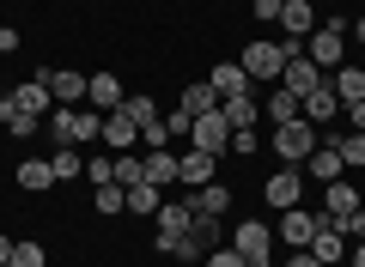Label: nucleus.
Masks as SVG:
<instances>
[{"label": "nucleus", "mask_w": 365, "mask_h": 267, "mask_svg": "<svg viewBox=\"0 0 365 267\" xmlns=\"http://www.w3.org/2000/svg\"><path fill=\"white\" fill-rule=\"evenodd\" d=\"M49 127H55V134H49L55 146H91V140H104V115L91 110V103H86V110L55 103V110H49Z\"/></svg>", "instance_id": "obj_1"}, {"label": "nucleus", "mask_w": 365, "mask_h": 267, "mask_svg": "<svg viewBox=\"0 0 365 267\" xmlns=\"http://www.w3.org/2000/svg\"><path fill=\"white\" fill-rule=\"evenodd\" d=\"M347 31H353V25H347V19H335V13L317 19V31L304 37V55H311L323 73H329V67H341V55H347Z\"/></svg>", "instance_id": "obj_2"}, {"label": "nucleus", "mask_w": 365, "mask_h": 267, "mask_svg": "<svg viewBox=\"0 0 365 267\" xmlns=\"http://www.w3.org/2000/svg\"><path fill=\"white\" fill-rule=\"evenodd\" d=\"M317 140H323V127H311L304 115L274 127V152H280V164H304V158L317 152Z\"/></svg>", "instance_id": "obj_3"}, {"label": "nucleus", "mask_w": 365, "mask_h": 267, "mask_svg": "<svg viewBox=\"0 0 365 267\" xmlns=\"http://www.w3.org/2000/svg\"><path fill=\"white\" fill-rule=\"evenodd\" d=\"M189 146H195V152H213V158H220L225 146H232V122H225L220 110L195 115V127H189Z\"/></svg>", "instance_id": "obj_4"}, {"label": "nucleus", "mask_w": 365, "mask_h": 267, "mask_svg": "<svg viewBox=\"0 0 365 267\" xmlns=\"http://www.w3.org/2000/svg\"><path fill=\"white\" fill-rule=\"evenodd\" d=\"M323 79H329V73H323V67L311 61V55H292V61L280 67V91H292V98H299V103L311 98V91L323 85Z\"/></svg>", "instance_id": "obj_5"}, {"label": "nucleus", "mask_w": 365, "mask_h": 267, "mask_svg": "<svg viewBox=\"0 0 365 267\" xmlns=\"http://www.w3.org/2000/svg\"><path fill=\"white\" fill-rule=\"evenodd\" d=\"M13 103H19L25 115H37V122H43V115L55 110V91H49V67H37V73H31L25 85H13Z\"/></svg>", "instance_id": "obj_6"}, {"label": "nucleus", "mask_w": 365, "mask_h": 267, "mask_svg": "<svg viewBox=\"0 0 365 267\" xmlns=\"http://www.w3.org/2000/svg\"><path fill=\"white\" fill-rule=\"evenodd\" d=\"M299 194H304V177H299L292 164H280L268 182H262V201H268V206H280V213H287V206H299Z\"/></svg>", "instance_id": "obj_7"}, {"label": "nucleus", "mask_w": 365, "mask_h": 267, "mask_svg": "<svg viewBox=\"0 0 365 267\" xmlns=\"http://www.w3.org/2000/svg\"><path fill=\"white\" fill-rule=\"evenodd\" d=\"M232 249L244 255V261H262V255H274V231L262 225V219H244V225L232 231Z\"/></svg>", "instance_id": "obj_8"}, {"label": "nucleus", "mask_w": 365, "mask_h": 267, "mask_svg": "<svg viewBox=\"0 0 365 267\" xmlns=\"http://www.w3.org/2000/svg\"><path fill=\"white\" fill-rule=\"evenodd\" d=\"M122 98H128V91H122V79H116V73H91V79H86V103H91L98 115L122 110Z\"/></svg>", "instance_id": "obj_9"}, {"label": "nucleus", "mask_w": 365, "mask_h": 267, "mask_svg": "<svg viewBox=\"0 0 365 267\" xmlns=\"http://www.w3.org/2000/svg\"><path fill=\"white\" fill-rule=\"evenodd\" d=\"M311 237H317V213L287 206V213H280V243H287V249H311Z\"/></svg>", "instance_id": "obj_10"}, {"label": "nucleus", "mask_w": 365, "mask_h": 267, "mask_svg": "<svg viewBox=\"0 0 365 267\" xmlns=\"http://www.w3.org/2000/svg\"><path fill=\"white\" fill-rule=\"evenodd\" d=\"M49 91L67 110H86V73H73V67H49Z\"/></svg>", "instance_id": "obj_11"}, {"label": "nucleus", "mask_w": 365, "mask_h": 267, "mask_svg": "<svg viewBox=\"0 0 365 267\" xmlns=\"http://www.w3.org/2000/svg\"><path fill=\"white\" fill-rule=\"evenodd\" d=\"M225 206H232V189H225V182H201V189L189 194V213L195 219H225Z\"/></svg>", "instance_id": "obj_12"}, {"label": "nucleus", "mask_w": 365, "mask_h": 267, "mask_svg": "<svg viewBox=\"0 0 365 267\" xmlns=\"http://www.w3.org/2000/svg\"><path fill=\"white\" fill-rule=\"evenodd\" d=\"M280 31L304 43L317 31V6H311V0H280Z\"/></svg>", "instance_id": "obj_13"}, {"label": "nucleus", "mask_w": 365, "mask_h": 267, "mask_svg": "<svg viewBox=\"0 0 365 267\" xmlns=\"http://www.w3.org/2000/svg\"><path fill=\"white\" fill-rule=\"evenodd\" d=\"M134 140H140V122H134L128 110H110V115H104V146H116V152H134Z\"/></svg>", "instance_id": "obj_14"}, {"label": "nucleus", "mask_w": 365, "mask_h": 267, "mask_svg": "<svg viewBox=\"0 0 365 267\" xmlns=\"http://www.w3.org/2000/svg\"><path fill=\"white\" fill-rule=\"evenodd\" d=\"M207 85L220 91V98H244V91L256 85V79H250V73H244V67H237V61H220V67H213V73H207Z\"/></svg>", "instance_id": "obj_15"}, {"label": "nucleus", "mask_w": 365, "mask_h": 267, "mask_svg": "<svg viewBox=\"0 0 365 267\" xmlns=\"http://www.w3.org/2000/svg\"><path fill=\"white\" fill-rule=\"evenodd\" d=\"M335 115H341V98L329 91V79H323V85H317L311 98H304V122H311V127H329Z\"/></svg>", "instance_id": "obj_16"}, {"label": "nucleus", "mask_w": 365, "mask_h": 267, "mask_svg": "<svg viewBox=\"0 0 365 267\" xmlns=\"http://www.w3.org/2000/svg\"><path fill=\"white\" fill-rule=\"evenodd\" d=\"M213 164H220V158L213 152H195V146H189V152H177V182H213Z\"/></svg>", "instance_id": "obj_17"}, {"label": "nucleus", "mask_w": 365, "mask_h": 267, "mask_svg": "<svg viewBox=\"0 0 365 267\" xmlns=\"http://www.w3.org/2000/svg\"><path fill=\"white\" fill-rule=\"evenodd\" d=\"M329 91L341 98V110H347V103H359V98H365V67H347V61H341L335 79H329Z\"/></svg>", "instance_id": "obj_18"}, {"label": "nucleus", "mask_w": 365, "mask_h": 267, "mask_svg": "<svg viewBox=\"0 0 365 267\" xmlns=\"http://www.w3.org/2000/svg\"><path fill=\"white\" fill-rule=\"evenodd\" d=\"M304 170H311V182H341V170H347V164H341V152H335V146H323V140H317V152L304 158Z\"/></svg>", "instance_id": "obj_19"}, {"label": "nucleus", "mask_w": 365, "mask_h": 267, "mask_svg": "<svg viewBox=\"0 0 365 267\" xmlns=\"http://www.w3.org/2000/svg\"><path fill=\"white\" fill-rule=\"evenodd\" d=\"M323 213H335V219L359 213V189L353 182H323Z\"/></svg>", "instance_id": "obj_20"}, {"label": "nucleus", "mask_w": 365, "mask_h": 267, "mask_svg": "<svg viewBox=\"0 0 365 267\" xmlns=\"http://www.w3.org/2000/svg\"><path fill=\"white\" fill-rule=\"evenodd\" d=\"M220 115H225L232 127H256V122H262V103L250 98V91H244V98H220Z\"/></svg>", "instance_id": "obj_21"}, {"label": "nucleus", "mask_w": 365, "mask_h": 267, "mask_svg": "<svg viewBox=\"0 0 365 267\" xmlns=\"http://www.w3.org/2000/svg\"><path fill=\"white\" fill-rule=\"evenodd\" d=\"M153 219H158V237H182L195 213H189V201H165V206H158Z\"/></svg>", "instance_id": "obj_22"}, {"label": "nucleus", "mask_w": 365, "mask_h": 267, "mask_svg": "<svg viewBox=\"0 0 365 267\" xmlns=\"http://www.w3.org/2000/svg\"><path fill=\"white\" fill-rule=\"evenodd\" d=\"M0 127L19 134V140H31V134H37V115H25V110L13 103V91H6V98H0Z\"/></svg>", "instance_id": "obj_23"}, {"label": "nucleus", "mask_w": 365, "mask_h": 267, "mask_svg": "<svg viewBox=\"0 0 365 267\" xmlns=\"http://www.w3.org/2000/svg\"><path fill=\"white\" fill-rule=\"evenodd\" d=\"M140 164H146V182H153V189H165V182H177V152H170V146H165V152H146Z\"/></svg>", "instance_id": "obj_24"}, {"label": "nucleus", "mask_w": 365, "mask_h": 267, "mask_svg": "<svg viewBox=\"0 0 365 267\" xmlns=\"http://www.w3.org/2000/svg\"><path fill=\"white\" fill-rule=\"evenodd\" d=\"M177 110H189V115H207V110H220V91L201 79V85H182V103Z\"/></svg>", "instance_id": "obj_25"}, {"label": "nucleus", "mask_w": 365, "mask_h": 267, "mask_svg": "<svg viewBox=\"0 0 365 267\" xmlns=\"http://www.w3.org/2000/svg\"><path fill=\"white\" fill-rule=\"evenodd\" d=\"M158 206H165V189H153V182H134V189H128V213H140V219H153Z\"/></svg>", "instance_id": "obj_26"}, {"label": "nucleus", "mask_w": 365, "mask_h": 267, "mask_svg": "<svg viewBox=\"0 0 365 267\" xmlns=\"http://www.w3.org/2000/svg\"><path fill=\"white\" fill-rule=\"evenodd\" d=\"M299 115H304V103L292 98V91H280V85H274V98H268V122L280 127V122H299Z\"/></svg>", "instance_id": "obj_27"}, {"label": "nucleus", "mask_w": 365, "mask_h": 267, "mask_svg": "<svg viewBox=\"0 0 365 267\" xmlns=\"http://www.w3.org/2000/svg\"><path fill=\"white\" fill-rule=\"evenodd\" d=\"M91 206H98V213H122V206H128V189H122V182H98V189H91Z\"/></svg>", "instance_id": "obj_28"}, {"label": "nucleus", "mask_w": 365, "mask_h": 267, "mask_svg": "<svg viewBox=\"0 0 365 267\" xmlns=\"http://www.w3.org/2000/svg\"><path fill=\"white\" fill-rule=\"evenodd\" d=\"M19 182H25L31 194H37V189H49V182H55V170H49V158H25V164H19Z\"/></svg>", "instance_id": "obj_29"}, {"label": "nucleus", "mask_w": 365, "mask_h": 267, "mask_svg": "<svg viewBox=\"0 0 365 267\" xmlns=\"http://www.w3.org/2000/svg\"><path fill=\"white\" fill-rule=\"evenodd\" d=\"M49 170H55V182H73L79 170H86V158H79V146H61V152L49 158Z\"/></svg>", "instance_id": "obj_30"}, {"label": "nucleus", "mask_w": 365, "mask_h": 267, "mask_svg": "<svg viewBox=\"0 0 365 267\" xmlns=\"http://www.w3.org/2000/svg\"><path fill=\"white\" fill-rule=\"evenodd\" d=\"M116 182H122V189H134V182H146V164H140L134 152H116Z\"/></svg>", "instance_id": "obj_31"}, {"label": "nucleus", "mask_w": 365, "mask_h": 267, "mask_svg": "<svg viewBox=\"0 0 365 267\" xmlns=\"http://www.w3.org/2000/svg\"><path fill=\"white\" fill-rule=\"evenodd\" d=\"M122 110H128V115H134L140 127H146V122H158V103L146 98V91H134V98H122Z\"/></svg>", "instance_id": "obj_32"}, {"label": "nucleus", "mask_w": 365, "mask_h": 267, "mask_svg": "<svg viewBox=\"0 0 365 267\" xmlns=\"http://www.w3.org/2000/svg\"><path fill=\"white\" fill-rule=\"evenodd\" d=\"M6 267H49V255H43V243H13V261Z\"/></svg>", "instance_id": "obj_33"}, {"label": "nucleus", "mask_w": 365, "mask_h": 267, "mask_svg": "<svg viewBox=\"0 0 365 267\" xmlns=\"http://www.w3.org/2000/svg\"><path fill=\"white\" fill-rule=\"evenodd\" d=\"M86 177H91V182H116V158H104V152L86 158Z\"/></svg>", "instance_id": "obj_34"}, {"label": "nucleus", "mask_w": 365, "mask_h": 267, "mask_svg": "<svg viewBox=\"0 0 365 267\" xmlns=\"http://www.w3.org/2000/svg\"><path fill=\"white\" fill-rule=\"evenodd\" d=\"M189 127H195V115H189V110H170V115H165V134H170V140H182Z\"/></svg>", "instance_id": "obj_35"}, {"label": "nucleus", "mask_w": 365, "mask_h": 267, "mask_svg": "<svg viewBox=\"0 0 365 267\" xmlns=\"http://www.w3.org/2000/svg\"><path fill=\"white\" fill-rule=\"evenodd\" d=\"M201 267H250V261H244V255H237V249H213V255H207V261H201Z\"/></svg>", "instance_id": "obj_36"}, {"label": "nucleus", "mask_w": 365, "mask_h": 267, "mask_svg": "<svg viewBox=\"0 0 365 267\" xmlns=\"http://www.w3.org/2000/svg\"><path fill=\"white\" fill-rule=\"evenodd\" d=\"M19 49H25V37H19L13 25H0V55H19Z\"/></svg>", "instance_id": "obj_37"}, {"label": "nucleus", "mask_w": 365, "mask_h": 267, "mask_svg": "<svg viewBox=\"0 0 365 267\" xmlns=\"http://www.w3.org/2000/svg\"><path fill=\"white\" fill-rule=\"evenodd\" d=\"M341 237H365V206H359V213H347V219H341Z\"/></svg>", "instance_id": "obj_38"}, {"label": "nucleus", "mask_w": 365, "mask_h": 267, "mask_svg": "<svg viewBox=\"0 0 365 267\" xmlns=\"http://www.w3.org/2000/svg\"><path fill=\"white\" fill-rule=\"evenodd\" d=\"M341 115H347V127H353V134H365V98H359V103H347Z\"/></svg>", "instance_id": "obj_39"}, {"label": "nucleus", "mask_w": 365, "mask_h": 267, "mask_svg": "<svg viewBox=\"0 0 365 267\" xmlns=\"http://www.w3.org/2000/svg\"><path fill=\"white\" fill-rule=\"evenodd\" d=\"M232 152H256V134L250 127H232Z\"/></svg>", "instance_id": "obj_40"}, {"label": "nucleus", "mask_w": 365, "mask_h": 267, "mask_svg": "<svg viewBox=\"0 0 365 267\" xmlns=\"http://www.w3.org/2000/svg\"><path fill=\"white\" fill-rule=\"evenodd\" d=\"M250 13L256 19H280V0H250Z\"/></svg>", "instance_id": "obj_41"}, {"label": "nucleus", "mask_w": 365, "mask_h": 267, "mask_svg": "<svg viewBox=\"0 0 365 267\" xmlns=\"http://www.w3.org/2000/svg\"><path fill=\"white\" fill-rule=\"evenodd\" d=\"M287 267H323V261H317L311 249H292V261H287Z\"/></svg>", "instance_id": "obj_42"}, {"label": "nucleus", "mask_w": 365, "mask_h": 267, "mask_svg": "<svg viewBox=\"0 0 365 267\" xmlns=\"http://www.w3.org/2000/svg\"><path fill=\"white\" fill-rule=\"evenodd\" d=\"M13 261V237H6V231H0V267Z\"/></svg>", "instance_id": "obj_43"}, {"label": "nucleus", "mask_w": 365, "mask_h": 267, "mask_svg": "<svg viewBox=\"0 0 365 267\" xmlns=\"http://www.w3.org/2000/svg\"><path fill=\"white\" fill-rule=\"evenodd\" d=\"M353 267H365V237H359V243H353Z\"/></svg>", "instance_id": "obj_44"}, {"label": "nucleus", "mask_w": 365, "mask_h": 267, "mask_svg": "<svg viewBox=\"0 0 365 267\" xmlns=\"http://www.w3.org/2000/svg\"><path fill=\"white\" fill-rule=\"evenodd\" d=\"M353 37H359V43H365V19H359V25H353Z\"/></svg>", "instance_id": "obj_45"}, {"label": "nucleus", "mask_w": 365, "mask_h": 267, "mask_svg": "<svg viewBox=\"0 0 365 267\" xmlns=\"http://www.w3.org/2000/svg\"><path fill=\"white\" fill-rule=\"evenodd\" d=\"M250 267H274V261H268V255H262V261H250Z\"/></svg>", "instance_id": "obj_46"}]
</instances>
